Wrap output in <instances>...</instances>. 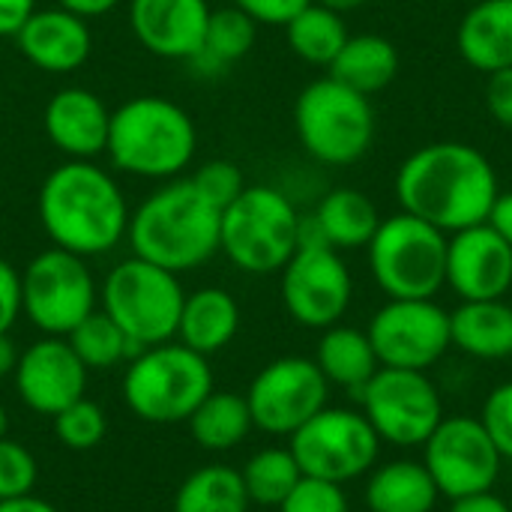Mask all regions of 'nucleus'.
<instances>
[{"instance_id":"obj_1","label":"nucleus","mask_w":512,"mask_h":512,"mask_svg":"<svg viewBox=\"0 0 512 512\" xmlns=\"http://www.w3.org/2000/svg\"><path fill=\"white\" fill-rule=\"evenodd\" d=\"M393 186L405 213L444 234L483 225L501 192L489 156L465 141H432L414 150Z\"/></svg>"},{"instance_id":"obj_2","label":"nucleus","mask_w":512,"mask_h":512,"mask_svg":"<svg viewBox=\"0 0 512 512\" xmlns=\"http://www.w3.org/2000/svg\"><path fill=\"white\" fill-rule=\"evenodd\" d=\"M36 213L51 246L96 258L126 240L132 210L108 168L96 159H66L42 180Z\"/></svg>"},{"instance_id":"obj_3","label":"nucleus","mask_w":512,"mask_h":512,"mask_svg":"<svg viewBox=\"0 0 512 512\" xmlns=\"http://www.w3.org/2000/svg\"><path fill=\"white\" fill-rule=\"evenodd\" d=\"M222 210L210 204L189 177L165 180L132 213L126 240L135 258L186 273L219 252Z\"/></svg>"},{"instance_id":"obj_4","label":"nucleus","mask_w":512,"mask_h":512,"mask_svg":"<svg viewBox=\"0 0 512 512\" xmlns=\"http://www.w3.org/2000/svg\"><path fill=\"white\" fill-rule=\"evenodd\" d=\"M198 150L192 114L165 96H132L111 111L108 147L114 171L141 180L180 177Z\"/></svg>"},{"instance_id":"obj_5","label":"nucleus","mask_w":512,"mask_h":512,"mask_svg":"<svg viewBox=\"0 0 512 512\" xmlns=\"http://www.w3.org/2000/svg\"><path fill=\"white\" fill-rule=\"evenodd\" d=\"M300 213L276 186H246L225 210L219 252L243 273H279L297 252Z\"/></svg>"},{"instance_id":"obj_6","label":"nucleus","mask_w":512,"mask_h":512,"mask_svg":"<svg viewBox=\"0 0 512 512\" xmlns=\"http://www.w3.org/2000/svg\"><path fill=\"white\" fill-rule=\"evenodd\" d=\"M210 393L213 372L207 357L180 342L144 348L129 360L123 375V399L129 411L153 426L189 420Z\"/></svg>"},{"instance_id":"obj_7","label":"nucleus","mask_w":512,"mask_h":512,"mask_svg":"<svg viewBox=\"0 0 512 512\" xmlns=\"http://www.w3.org/2000/svg\"><path fill=\"white\" fill-rule=\"evenodd\" d=\"M294 129L315 162L345 168L372 150L375 108L369 96L327 75L300 90L294 102Z\"/></svg>"},{"instance_id":"obj_8","label":"nucleus","mask_w":512,"mask_h":512,"mask_svg":"<svg viewBox=\"0 0 512 512\" xmlns=\"http://www.w3.org/2000/svg\"><path fill=\"white\" fill-rule=\"evenodd\" d=\"M183 300L186 291L177 273L135 255L111 267L99 288L102 312L126 333L138 354L177 336Z\"/></svg>"},{"instance_id":"obj_9","label":"nucleus","mask_w":512,"mask_h":512,"mask_svg":"<svg viewBox=\"0 0 512 512\" xmlns=\"http://www.w3.org/2000/svg\"><path fill=\"white\" fill-rule=\"evenodd\" d=\"M366 252L390 300H435L447 285V234L405 210L381 219Z\"/></svg>"},{"instance_id":"obj_10","label":"nucleus","mask_w":512,"mask_h":512,"mask_svg":"<svg viewBox=\"0 0 512 512\" xmlns=\"http://www.w3.org/2000/svg\"><path fill=\"white\" fill-rule=\"evenodd\" d=\"M99 300L87 258L66 249L39 252L21 273V312L45 336H69Z\"/></svg>"},{"instance_id":"obj_11","label":"nucleus","mask_w":512,"mask_h":512,"mask_svg":"<svg viewBox=\"0 0 512 512\" xmlns=\"http://www.w3.org/2000/svg\"><path fill=\"white\" fill-rule=\"evenodd\" d=\"M288 450L294 453L303 477H318L342 486L375 468L381 438L375 435L363 411L321 408L291 435Z\"/></svg>"},{"instance_id":"obj_12","label":"nucleus","mask_w":512,"mask_h":512,"mask_svg":"<svg viewBox=\"0 0 512 512\" xmlns=\"http://www.w3.org/2000/svg\"><path fill=\"white\" fill-rule=\"evenodd\" d=\"M357 399L381 444L423 447L444 420V399L438 387L417 369L381 366Z\"/></svg>"},{"instance_id":"obj_13","label":"nucleus","mask_w":512,"mask_h":512,"mask_svg":"<svg viewBox=\"0 0 512 512\" xmlns=\"http://www.w3.org/2000/svg\"><path fill=\"white\" fill-rule=\"evenodd\" d=\"M330 384L315 360L279 357L267 363L249 384L246 402L252 426L267 435H294L321 408H327Z\"/></svg>"},{"instance_id":"obj_14","label":"nucleus","mask_w":512,"mask_h":512,"mask_svg":"<svg viewBox=\"0 0 512 512\" xmlns=\"http://www.w3.org/2000/svg\"><path fill=\"white\" fill-rule=\"evenodd\" d=\"M423 465L450 501L489 492L501 477L504 456L480 417H444L423 444Z\"/></svg>"},{"instance_id":"obj_15","label":"nucleus","mask_w":512,"mask_h":512,"mask_svg":"<svg viewBox=\"0 0 512 512\" xmlns=\"http://www.w3.org/2000/svg\"><path fill=\"white\" fill-rule=\"evenodd\" d=\"M282 273V303L288 315L309 330H327L342 321L354 297V279L342 252L333 246H297Z\"/></svg>"},{"instance_id":"obj_16","label":"nucleus","mask_w":512,"mask_h":512,"mask_svg":"<svg viewBox=\"0 0 512 512\" xmlns=\"http://www.w3.org/2000/svg\"><path fill=\"white\" fill-rule=\"evenodd\" d=\"M366 336L381 366L417 369V372H426L429 366H435L453 345L450 312H444L435 300L384 303L372 315Z\"/></svg>"},{"instance_id":"obj_17","label":"nucleus","mask_w":512,"mask_h":512,"mask_svg":"<svg viewBox=\"0 0 512 512\" xmlns=\"http://www.w3.org/2000/svg\"><path fill=\"white\" fill-rule=\"evenodd\" d=\"M12 381L18 399L30 411L54 417L72 402L84 399L87 366L63 336H45L21 351Z\"/></svg>"},{"instance_id":"obj_18","label":"nucleus","mask_w":512,"mask_h":512,"mask_svg":"<svg viewBox=\"0 0 512 512\" xmlns=\"http://www.w3.org/2000/svg\"><path fill=\"white\" fill-rule=\"evenodd\" d=\"M447 285L462 300H504L512 288V246L489 222L447 234Z\"/></svg>"},{"instance_id":"obj_19","label":"nucleus","mask_w":512,"mask_h":512,"mask_svg":"<svg viewBox=\"0 0 512 512\" xmlns=\"http://www.w3.org/2000/svg\"><path fill=\"white\" fill-rule=\"evenodd\" d=\"M207 0H129L132 36L162 60H192L201 48L207 21Z\"/></svg>"},{"instance_id":"obj_20","label":"nucleus","mask_w":512,"mask_h":512,"mask_svg":"<svg viewBox=\"0 0 512 512\" xmlns=\"http://www.w3.org/2000/svg\"><path fill=\"white\" fill-rule=\"evenodd\" d=\"M12 39L18 42V51L27 57L30 66L54 75L81 69L93 48L87 18L63 6L33 9V15L21 24V30Z\"/></svg>"},{"instance_id":"obj_21","label":"nucleus","mask_w":512,"mask_h":512,"mask_svg":"<svg viewBox=\"0 0 512 512\" xmlns=\"http://www.w3.org/2000/svg\"><path fill=\"white\" fill-rule=\"evenodd\" d=\"M42 126L66 159H96L108 147L111 111L93 90L63 87L48 99Z\"/></svg>"},{"instance_id":"obj_22","label":"nucleus","mask_w":512,"mask_h":512,"mask_svg":"<svg viewBox=\"0 0 512 512\" xmlns=\"http://www.w3.org/2000/svg\"><path fill=\"white\" fill-rule=\"evenodd\" d=\"M459 57L477 72H498L512 66V0L474 3L456 30Z\"/></svg>"},{"instance_id":"obj_23","label":"nucleus","mask_w":512,"mask_h":512,"mask_svg":"<svg viewBox=\"0 0 512 512\" xmlns=\"http://www.w3.org/2000/svg\"><path fill=\"white\" fill-rule=\"evenodd\" d=\"M240 330V306L225 288H198L186 294L177 324L180 345L201 357L219 354Z\"/></svg>"},{"instance_id":"obj_24","label":"nucleus","mask_w":512,"mask_h":512,"mask_svg":"<svg viewBox=\"0 0 512 512\" xmlns=\"http://www.w3.org/2000/svg\"><path fill=\"white\" fill-rule=\"evenodd\" d=\"M450 342L477 360H510L512 306L504 300H462L450 312Z\"/></svg>"},{"instance_id":"obj_25","label":"nucleus","mask_w":512,"mask_h":512,"mask_svg":"<svg viewBox=\"0 0 512 512\" xmlns=\"http://www.w3.org/2000/svg\"><path fill=\"white\" fill-rule=\"evenodd\" d=\"M312 219H315L324 243L333 246L336 252L366 249L381 225V213H378L375 201L354 186L330 189L312 210Z\"/></svg>"},{"instance_id":"obj_26","label":"nucleus","mask_w":512,"mask_h":512,"mask_svg":"<svg viewBox=\"0 0 512 512\" xmlns=\"http://www.w3.org/2000/svg\"><path fill=\"white\" fill-rule=\"evenodd\" d=\"M441 492L423 462L399 459L372 471L366 507L372 512H432Z\"/></svg>"},{"instance_id":"obj_27","label":"nucleus","mask_w":512,"mask_h":512,"mask_svg":"<svg viewBox=\"0 0 512 512\" xmlns=\"http://www.w3.org/2000/svg\"><path fill=\"white\" fill-rule=\"evenodd\" d=\"M315 363L324 372L327 384L345 387L354 396H360V390L381 369L366 330L342 327V324H333L324 330V336L318 339V348H315Z\"/></svg>"},{"instance_id":"obj_28","label":"nucleus","mask_w":512,"mask_h":512,"mask_svg":"<svg viewBox=\"0 0 512 512\" xmlns=\"http://www.w3.org/2000/svg\"><path fill=\"white\" fill-rule=\"evenodd\" d=\"M330 75L363 96L381 93L399 75V51L387 36L378 33L348 36L345 48L330 63Z\"/></svg>"},{"instance_id":"obj_29","label":"nucleus","mask_w":512,"mask_h":512,"mask_svg":"<svg viewBox=\"0 0 512 512\" xmlns=\"http://www.w3.org/2000/svg\"><path fill=\"white\" fill-rule=\"evenodd\" d=\"M258 39V24L237 6H225V9H213L201 48L195 51V57L189 60V66L201 75V78H216L225 75L237 60H243Z\"/></svg>"},{"instance_id":"obj_30","label":"nucleus","mask_w":512,"mask_h":512,"mask_svg":"<svg viewBox=\"0 0 512 512\" xmlns=\"http://www.w3.org/2000/svg\"><path fill=\"white\" fill-rule=\"evenodd\" d=\"M195 444L210 453H225L237 447L252 432V414L246 396L213 390L186 420Z\"/></svg>"},{"instance_id":"obj_31","label":"nucleus","mask_w":512,"mask_h":512,"mask_svg":"<svg viewBox=\"0 0 512 512\" xmlns=\"http://www.w3.org/2000/svg\"><path fill=\"white\" fill-rule=\"evenodd\" d=\"M348 24L339 12L321 6V3H309L306 9H300L288 24H285V39L288 48L312 63V66H327L339 57V51L348 42Z\"/></svg>"},{"instance_id":"obj_32","label":"nucleus","mask_w":512,"mask_h":512,"mask_svg":"<svg viewBox=\"0 0 512 512\" xmlns=\"http://www.w3.org/2000/svg\"><path fill=\"white\" fill-rule=\"evenodd\" d=\"M249 504L240 471L228 465H204L177 489L174 512H246Z\"/></svg>"},{"instance_id":"obj_33","label":"nucleus","mask_w":512,"mask_h":512,"mask_svg":"<svg viewBox=\"0 0 512 512\" xmlns=\"http://www.w3.org/2000/svg\"><path fill=\"white\" fill-rule=\"evenodd\" d=\"M240 477H243V486H246V495L252 504H261V507H279L291 489L300 483L303 471L294 459V453L285 447H270V450H261L255 453L243 468H240Z\"/></svg>"},{"instance_id":"obj_34","label":"nucleus","mask_w":512,"mask_h":512,"mask_svg":"<svg viewBox=\"0 0 512 512\" xmlns=\"http://www.w3.org/2000/svg\"><path fill=\"white\" fill-rule=\"evenodd\" d=\"M66 342L72 345V351L78 354V360L87 369H111L123 360H132L138 351L132 348V342L126 339V333L102 312L93 309L69 336Z\"/></svg>"},{"instance_id":"obj_35","label":"nucleus","mask_w":512,"mask_h":512,"mask_svg":"<svg viewBox=\"0 0 512 512\" xmlns=\"http://www.w3.org/2000/svg\"><path fill=\"white\" fill-rule=\"evenodd\" d=\"M105 432H108L105 411L90 399H78L60 414H54V435L66 450H75V453L93 450L102 444Z\"/></svg>"},{"instance_id":"obj_36","label":"nucleus","mask_w":512,"mask_h":512,"mask_svg":"<svg viewBox=\"0 0 512 512\" xmlns=\"http://www.w3.org/2000/svg\"><path fill=\"white\" fill-rule=\"evenodd\" d=\"M39 477V465L27 447L0 438V501L30 495Z\"/></svg>"},{"instance_id":"obj_37","label":"nucleus","mask_w":512,"mask_h":512,"mask_svg":"<svg viewBox=\"0 0 512 512\" xmlns=\"http://www.w3.org/2000/svg\"><path fill=\"white\" fill-rule=\"evenodd\" d=\"M189 180H192L195 189H198L210 204H216L219 210H225V207L246 189L243 171H240L231 159H210V162H204Z\"/></svg>"},{"instance_id":"obj_38","label":"nucleus","mask_w":512,"mask_h":512,"mask_svg":"<svg viewBox=\"0 0 512 512\" xmlns=\"http://www.w3.org/2000/svg\"><path fill=\"white\" fill-rule=\"evenodd\" d=\"M279 512H348V495L339 483L300 477L291 495L279 504Z\"/></svg>"},{"instance_id":"obj_39","label":"nucleus","mask_w":512,"mask_h":512,"mask_svg":"<svg viewBox=\"0 0 512 512\" xmlns=\"http://www.w3.org/2000/svg\"><path fill=\"white\" fill-rule=\"evenodd\" d=\"M480 423L489 432V438L498 447V453L512 462V381L495 387L489 393V399L483 402Z\"/></svg>"},{"instance_id":"obj_40","label":"nucleus","mask_w":512,"mask_h":512,"mask_svg":"<svg viewBox=\"0 0 512 512\" xmlns=\"http://www.w3.org/2000/svg\"><path fill=\"white\" fill-rule=\"evenodd\" d=\"M309 3L312 0H231V6L243 9L255 24H273V27H285Z\"/></svg>"},{"instance_id":"obj_41","label":"nucleus","mask_w":512,"mask_h":512,"mask_svg":"<svg viewBox=\"0 0 512 512\" xmlns=\"http://www.w3.org/2000/svg\"><path fill=\"white\" fill-rule=\"evenodd\" d=\"M486 108L492 120L504 129H512V66L498 69L486 81Z\"/></svg>"},{"instance_id":"obj_42","label":"nucleus","mask_w":512,"mask_h":512,"mask_svg":"<svg viewBox=\"0 0 512 512\" xmlns=\"http://www.w3.org/2000/svg\"><path fill=\"white\" fill-rule=\"evenodd\" d=\"M21 315V273L0 258V336L12 330Z\"/></svg>"},{"instance_id":"obj_43","label":"nucleus","mask_w":512,"mask_h":512,"mask_svg":"<svg viewBox=\"0 0 512 512\" xmlns=\"http://www.w3.org/2000/svg\"><path fill=\"white\" fill-rule=\"evenodd\" d=\"M33 9L36 0H0V36H15Z\"/></svg>"},{"instance_id":"obj_44","label":"nucleus","mask_w":512,"mask_h":512,"mask_svg":"<svg viewBox=\"0 0 512 512\" xmlns=\"http://www.w3.org/2000/svg\"><path fill=\"white\" fill-rule=\"evenodd\" d=\"M450 512H512L510 504L504 498H498L492 489L489 492H477V495H465L456 498Z\"/></svg>"},{"instance_id":"obj_45","label":"nucleus","mask_w":512,"mask_h":512,"mask_svg":"<svg viewBox=\"0 0 512 512\" xmlns=\"http://www.w3.org/2000/svg\"><path fill=\"white\" fill-rule=\"evenodd\" d=\"M486 222L512 246V189L510 192H498V198H495L492 213H489Z\"/></svg>"},{"instance_id":"obj_46","label":"nucleus","mask_w":512,"mask_h":512,"mask_svg":"<svg viewBox=\"0 0 512 512\" xmlns=\"http://www.w3.org/2000/svg\"><path fill=\"white\" fill-rule=\"evenodd\" d=\"M123 0H57V6H63V9H69V12H75V15H81V18H102V15H108L111 9H117Z\"/></svg>"},{"instance_id":"obj_47","label":"nucleus","mask_w":512,"mask_h":512,"mask_svg":"<svg viewBox=\"0 0 512 512\" xmlns=\"http://www.w3.org/2000/svg\"><path fill=\"white\" fill-rule=\"evenodd\" d=\"M0 512H60L54 504L36 498L33 492L30 495H21V498H9V501H0Z\"/></svg>"},{"instance_id":"obj_48","label":"nucleus","mask_w":512,"mask_h":512,"mask_svg":"<svg viewBox=\"0 0 512 512\" xmlns=\"http://www.w3.org/2000/svg\"><path fill=\"white\" fill-rule=\"evenodd\" d=\"M18 348H15V342L9 339V333H3L0 336V378H9L12 372H15V366H18Z\"/></svg>"},{"instance_id":"obj_49","label":"nucleus","mask_w":512,"mask_h":512,"mask_svg":"<svg viewBox=\"0 0 512 512\" xmlns=\"http://www.w3.org/2000/svg\"><path fill=\"white\" fill-rule=\"evenodd\" d=\"M315 3H321V6H327V9H333V12L345 15V12L363 9V6H366L369 0H315Z\"/></svg>"},{"instance_id":"obj_50","label":"nucleus","mask_w":512,"mask_h":512,"mask_svg":"<svg viewBox=\"0 0 512 512\" xmlns=\"http://www.w3.org/2000/svg\"><path fill=\"white\" fill-rule=\"evenodd\" d=\"M6 429H9V417H6V408L0 405V438H6Z\"/></svg>"}]
</instances>
